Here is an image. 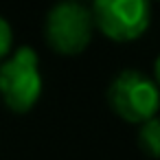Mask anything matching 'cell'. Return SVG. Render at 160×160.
Instances as JSON below:
<instances>
[{
  "label": "cell",
  "instance_id": "6da1fadb",
  "mask_svg": "<svg viewBox=\"0 0 160 160\" xmlns=\"http://www.w3.org/2000/svg\"><path fill=\"white\" fill-rule=\"evenodd\" d=\"M42 97V72L35 48L20 46L0 64V99L16 112L24 114Z\"/></svg>",
  "mask_w": 160,
  "mask_h": 160
},
{
  "label": "cell",
  "instance_id": "7a4b0ae2",
  "mask_svg": "<svg viewBox=\"0 0 160 160\" xmlns=\"http://www.w3.org/2000/svg\"><path fill=\"white\" fill-rule=\"evenodd\" d=\"M110 108L127 123H145L160 108V88L136 68L121 70L108 88Z\"/></svg>",
  "mask_w": 160,
  "mask_h": 160
},
{
  "label": "cell",
  "instance_id": "3957f363",
  "mask_svg": "<svg viewBox=\"0 0 160 160\" xmlns=\"http://www.w3.org/2000/svg\"><path fill=\"white\" fill-rule=\"evenodd\" d=\"M92 13L81 2H59L44 20V35L48 46L59 55H79L92 40Z\"/></svg>",
  "mask_w": 160,
  "mask_h": 160
},
{
  "label": "cell",
  "instance_id": "277c9868",
  "mask_svg": "<svg viewBox=\"0 0 160 160\" xmlns=\"http://www.w3.org/2000/svg\"><path fill=\"white\" fill-rule=\"evenodd\" d=\"M90 13L94 27L112 42H134L151 22L147 0H97Z\"/></svg>",
  "mask_w": 160,
  "mask_h": 160
},
{
  "label": "cell",
  "instance_id": "5b68a950",
  "mask_svg": "<svg viewBox=\"0 0 160 160\" xmlns=\"http://www.w3.org/2000/svg\"><path fill=\"white\" fill-rule=\"evenodd\" d=\"M138 145L149 158H160V118L153 116L138 127Z\"/></svg>",
  "mask_w": 160,
  "mask_h": 160
},
{
  "label": "cell",
  "instance_id": "8992f818",
  "mask_svg": "<svg viewBox=\"0 0 160 160\" xmlns=\"http://www.w3.org/2000/svg\"><path fill=\"white\" fill-rule=\"evenodd\" d=\"M11 46H13V31H11V24L7 22L5 16H0V64H2V62L11 55Z\"/></svg>",
  "mask_w": 160,
  "mask_h": 160
},
{
  "label": "cell",
  "instance_id": "52a82bcc",
  "mask_svg": "<svg viewBox=\"0 0 160 160\" xmlns=\"http://www.w3.org/2000/svg\"><path fill=\"white\" fill-rule=\"evenodd\" d=\"M153 77H156V81H153V83L160 88V55H158V57H156V62H153Z\"/></svg>",
  "mask_w": 160,
  "mask_h": 160
}]
</instances>
